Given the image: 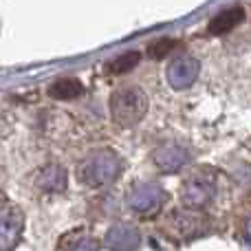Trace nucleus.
Returning a JSON list of instances; mask_svg holds the SVG:
<instances>
[{
	"mask_svg": "<svg viewBox=\"0 0 251 251\" xmlns=\"http://www.w3.org/2000/svg\"><path fill=\"white\" fill-rule=\"evenodd\" d=\"M13 231H16V227L11 225V216L4 207H0V245L2 247H9L13 243Z\"/></svg>",
	"mask_w": 251,
	"mask_h": 251,
	"instance_id": "obj_4",
	"label": "nucleus"
},
{
	"mask_svg": "<svg viewBox=\"0 0 251 251\" xmlns=\"http://www.w3.org/2000/svg\"><path fill=\"white\" fill-rule=\"evenodd\" d=\"M49 93L55 100H75V97H79L84 93V88L77 79H57Z\"/></svg>",
	"mask_w": 251,
	"mask_h": 251,
	"instance_id": "obj_3",
	"label": "nucleus"
},
{
	"mask_svg": "<svg viewBox=\"0 0 251 251\" xmlns=\"http://www.w3.org/2000/svg\"><path fill=\"white\" fill-rule=\"evenodd\" d=\"M139 62V53H126V55L117 57V60L110 62L108 71L110 73H128L130 69H134Z\"/></svg>",
	"mask_w": 251,
	"mask_h": 251,
	"instance_id": "obj_5",
	"label": "nucleus"
},
{
	"mask_svg": "<svg viewBox=\"0 0 251 251\" xmlns=\"http://www.w3.org/2000/svg\"><path fill=\"white\" fill-rule=\"evenodd\" d=\"M245 18V11L240 7H234V9H227V11L218 13L216 18H212V22H209V31H212L214 35L218 33H227V31H231L236 25H240Z\"/></svg>",
	"mask_w": 251,
	"mask_h": 251,
	"instance_id": "obj_2",
	"label": "nucleus"
},
{
	"mask_svg": "<svg viewBox=\"0 0 251 251\" xmlns=\"http://www.w3.org/2000/svg\"><path fill=\"white\" fill-rule=\"evenodd\" d=\"M174 44H176V42H174V40H159V42H156L154 47L150 49V55H152V57H163L165 53H170V51H172V49H174Z\"/></svg>",
	"mask_w": 251,
	"mask_h": 251,
	"instance_id": "obj_6",
	"label": "nucleus"
},
{
	"mask_svg": "<svg viewBox=\"0 0 251 251\" xmlns=\"http://www.w3.org/2000/svg\"><path fill=\"white\" fill-rule=\"evenodd\" d=\"M113 117L124 126H132L146 113V95L139 88H122L113 95Z\"/></svg>",
	"mask_w": 251,
	"mask_h": 251,
	"instance_id": "obj_1",
	"label": "nucleus"
},
{
	"mask_svg": "<svg viewBox=\"0 0 251 251\" xmlns=\"http://www.w3.org/2000/svg\"><path fill=\"white\" fill-rule=\"evenodd\" d=\"M247 238H249V243H251V223L247 225Z\"/></svg>",
	"mask_w": 251,
	"mask_h": 251,
	"instance_id": "obj_7",
	"label": "nucleus"
}]
</instances>
